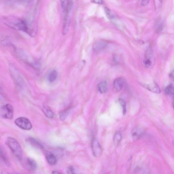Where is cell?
Returning <instances> with one entry per match:
<instances>
[{
    "label": "cell",
    "instance_id": "obj_1",
    "mask_svg": "<svg viewBox=\"0 0 174 174\" xmlns=\"http://www.w3.org/2000/svg\"><path fill=\"white\" fill-rule=\"evenodd\" d=\"M2 20L3 23L12 29L23 31L32 37L35 35L36 31L25 19L16 17L8 16L3 17Z\"/></svg>",
    "mask_w": 174,
    "mask_h": 174
},
{
    "label": "cell",
    "instance_id": "obj_2",
    "mask_svg": "<svg viewBox=\"0 0 174 174\" xmlns=\"http://www.w3.org/2000/svg\"><path fill=\"white\" fill-rule=\"evenodd\" d=\"M6 144L10 148L14 156L18 160H21L22 158V150L19 143L17 140L9 137L6 140Z\"/></svg>",
    "mask_w": 174,
    "mask_h": 174
},
{
    "label": "cell",
    "instance_id": "obj_3",
    "mask_svg": "<svg viewBox=\"0 0 174 174\" xmlns=\"http://www.w3.org/2000/svg\"><path fill=\"white\" fill-rule=\"evenodd\" d=\"M16 125L22 129L26 130H30L32 128V125L29 119L25 117L17 118L15 121Z\"/></svg>",
    "mask_w": 174,
    "mask_h": 174
},
{
    "label": "cell",
    "instance_id": "obj_4",
    "mask_svg": "<svg viewBox=\"0 0 174 174\" xmlns=\"http://www.w3.org/2000/svg\"><path fill=\"white\" fill-rule=\"evenodd\" d=\"M1 116L5 119H12L13 116V108L10 104H5L1 109Z\"/></svg>",
    "mask_w": 174,
    "mask_h": 174
},
{
    "label": "cell",
    "instance_id": "obj_5",
    "mask_svg": "<svg viewBox=\"0 0 174 174\" xmlns=\"http://www.w3.org/2000/svg\"><path fill=\"white\" fill-rule=\"evenodd\" d=\"M91 148L93 155L96 158L100 157L102 154V148L97 139L94 138L91 142Z\"/></svg>",
    "mask_w": 174,
    "mask_h": 174
},
{
    "label": "cell",
    "instance_id": "obj_6",
    "mask_svg": "<svg viewBox=\"0 0 174 174\" xmlns=\"http://www.w3.org/2000/svg\"><path fill=\"white\" fill-rule=\"evenodd\" d=\"M145 132V130L143 127L138 126L132 129L130 132V136L134 141H136L141 138Z\"/></svg>",
    "mask_w": 174,
    "mask_h": 174
},
{
    "label": "cell",
    "instance_id": "obj_7",
    "mask_svg": "<svg viewBox=\"0 0 174 174\" xmlns=\"http://www.w3.org/2000/svg\"><path fill=\"white\" fill-rule=\"evenodd\" d=\"M44 154L47 161L51 165H54L57 163V158L51 152L45 150Z\"/></svg>",
    "mask_w": 174,
    "mask_h": 174
},
{
    "label": "cell",
    "instance_id": "obj_8",
    "mask_svg": "<svg viewBox=\"0 0 174 174\" xmlns=\"http://www.w3.org/2000/svg\"><path fill=\"white\" fill-rule=\"evenodd\" d=\"M107 45V43L104 41H98L93 46V49L95 52L100 51L106 47Z\"/></svg>",
    "mask_w": 174,
    "mask_h": 174
},
{
    "label": "cell",
    "instance_id": "obj_9",
    "mask_svg": "<svg viewBox=\"0 0 174 174\" xmlns=\"http://www.w3.org/2000/svg\"><path fill=\"white\" fill-rule=\"evenodd\" d=\"M124 83V80L122 78H117L114 82V88L117 91L119 92L123 89Z\"/></svg>",
    "mask_w": 174,
    "mask_h": 174
},
{
    "label": "cell",
    "instance_id": "obj_10",
    "mask_svg": "<svg viewBox=\"0 0 174 174\" xmlns=\"http://www.w3.org/2000/svg\"><path fill=\"white\" fill-rule=\"evenodd\" d=\"M26 141L33 146L36 148L40 149H43L44 148L41 143L35 138L30 137L26 139Z\"/></svg>",
    "mask_w": 174,
    "mask_h": 174
},
{
    "label": "cell",
    "instance_id": "obj_11",
    "mask_svg": "<svg viewBox=\"0 0 174 174\" xmlns=\"http://www.w3.org/2000/svg\"><path fill=\"white\" fill-rule=\"evenodd\" d=\"M144 86L149 91L157 93V94H159L161 92L159 86L155 83L145 85Z\"/></svg>",
    "mask_w": 174,
    "mask_h": 174
},
{
    "label": "cell",
    "instance_id": "obj_12",
    "mask_svg": "<svg viewBox=\"0 0 174 174\" xmlns=\"http://www.w3.org/2000/svg\"><path fill=\"white\" fill-rule=\"evenodd\" d=\"M27 165L29 169L35 171L37 168V164L36 161L31 158H27L26 160Z\"/></svg>",
    "mask_w": 174,
    "mask_h": 174
},
{
    "label": "cell",
    "instance_id": "obj_13",
    "mask_svg": "<svg viewBox=\"0 0 174 174\" xmlns=\"http://www.w3.org/2000/svg\"><path fill=\"white\" fill-rule=\"evenodd\" d=\"M58 77V73L56 70H53L51 71L48 76V80L50 83L54 82L57 80Z\"/></svg>",
    "mask_w": 174,
    "mask_h": 174
},
{
    "label": "cell",
    "instance_id": "obj_14",
    "mask_svg": "<svg viewBox=\"0 0 174 174\" xmlns=\"http://www.w3.org/2000/svg\"><path fill=\"white\" fill-rule=\"evenodd\" d=\"M98 87L99 91L102 94L106 93L108 91V85L106 81L99 83Z\"/></svg>",
    "mask_w": 174,
    "mask_h": 174
},
{
    "label": "cell",
    "instance_id": "obj_15",
    "mask_svg": "<svg viewBox=\"0 0 174 174\" xmlns=\"http://www.w3.org/2000/svg\"><path fill=\"white\" fill-rule=\"evenodd\" d=\"M43 111L46 116L49 119H52L54 117L55 114L47 106H44Z\"/></svg>",
    "mask_w": 174,
    "mask_h": 174
},
{
    "label": "cell",
    "instance_id": "obj_16",
    "mask_svg": "<svg viewBox=\"0 0 174 174\" xmlns=\"http://www.w3.org/2000/svg\"><path fill=\"white\" fill-rule=\"evenodd\" d=\"M0 153H1V157L2 159L4 161L5 164L7 166H9L10 165V163L8 160L7 155H6L5 152L2 147H1V150H0Z\"/></svg>",
    "mask_w": 174,
    "mask_h": 174
},
{
    "label": "cell",
    "instance_id": "obj_17",
    "mask_svg": "<svg viewBox=\"0 0 174 174\" xmlns=\"http://www.w3.org/2000/svg\"><path fill=\"white\" fill-rule=\"evenodd\" d=\"M122 134L120 132H117L115 134L113 138V141L114 144L116 146H117L119 145L121 140H122Z\"/></svg>",
    "mask_w": 174,
    "mask_h": 174
},
{
    "label": "cell",
    "instance_id": "obj_18",
    "mask_svg": "<svg viewBox=\"0 0 174 174\" xmlns=\"http://www.w3.org/2000/svg\"><path fill=\"white\" fill-rule=\"evenodd\" d=\"M165 92L166 94L170 96H174V87L172 85L170 84L167 86L165 89Z\"/></svg>",
    "mask_w": 174,
    "mask_h": 174
},
{
    "label": "cell",
    "instance_id": "obj_19",
    "mask_svg": "<svg viewBox=\"0 0 174 174\" xmlns=\"http://www.w3.org/2000/svg\"><path fill=\"white\" fill-rule=\"evenodd\" d=\"M163 28V23L162 21L160 19L157 20L155 24V29L157 33H159Z\"/></svg>",
    "mask_w": 174,
    "mask_h": 174
},
{
    "label": "cell",
    "instance_id": "obj_20",
    "mask_svg": "<svg viewBox=\"0 0 174 174\" xmlns=\"http://www.w3.org/2000/svg\"><path fill=\"white\" fill-rule=\"evenodd\" d=\"M69 113V110L67 109L61 112L59 115L60 119L62 121H64L66 119Z\"/></svg>",
    "mask_w": 174,
    "mask_h": 174
},
{
    "label": "cell",
    "instance_id": "obj_21",
    "mask_svg": "<svg viewBox=\"0 0 174 174\" xmlns=\"http://www.w3.org/2000/svg\"><path fill=\"white\" fill-rule=\"evenodd\" d=\"M66 171L67 174H78L75 167L71 165L68 166L67 167Z\"/></svg>",
    "mask_w": 174,
    "mask_h": 174
},
{
    "label": "cell",
    "instance_id": "obj_22",
    "mask_svg": "<svg viewBox=\"0 0 174 174\" xmlns=\"http://www.w3.org/2000/svg\"><path fill=\"white\" fill-rule=\"evenodd\" d=\"M119 101L121 106L122 107L123 114L124 115H125L126 114L127 111L126 104V101L123 99L121 98L119 99Z\"/></svg>",
    "mask_w": 174,
    "mask_h": 174
},
{
    "label": "cell",
    "instance_id": "obj_23",
    "mask_svg": "<svg viewBox=\"0 0 174 174\" xmlns=\"http://www.w3.org/2000/svg\"><path fill=\"white\" fill-rule=\"evenodd\" d=\"M104 8L105 12L107 15L108 17L110 18V19L112 18H113L114 17L113 14L111 13L109 9L107 7H105Z\"/></svg>",
    "mask_w": 174,
    "mask_h": 174
},
{
    "label": "cell",
    "instance_id": "obj_24",
    "mask_svg": "<svg viewBox=\"0 0 174 174\" xmlns=\"http://www.w3.org/2000/svg\"><path fill=\"white\" fill-rule=\"evenodd\" d=\"M93 2L99 4H103V1L100 0H97V1H92Z\"/></svg>",
    "mask_w": 174,
    "mask_h": 174
},
{
    "label": "cell",
    "instance_id": "obj_25",
    "mask_svg": "<svg viewBox=\"0 0 174 174\" xmlns=\"http://www.w3.org/2000/svg\"><path fill=\"white\" fill-rule=\"evenodd\" d=\"M149 2L148 1H143L141 2V4L142 6H145L148 4Z\"/></svg>",
    "mask_w": 174,
    "mask_h": 174
},
{
    "label": "cell",
    "instance_id": "obj_26",
    "mask_svg": "<svg viewBox=\"0 0 174 174\" xmlns=\"http://www.w3.org/2000/svg\"><path fill=\"white\" fill-rule=\"evenodd\" d=\"M169 77L171 79L174 81V70L170 74Z\"/></svg>",
    "mask_w": 174,
    "mask_h": 174
},
{
    "label": "cell",
    "instance_id": "obj_27",
    "mask_svg": "<svg viewBox=\"0 0 174 174\" xmlns=\"http://www.w3.org/2000/svg\"><path fill=\"white\" fill-rule=\"evenodd\" d=\"M52 174H61L60 172L56 171H53L52 172Z\"/></svg>",
    "mask_w": 174,
    "mask_h": 174
},
{
    "label": "cell",
    "instance_id": "obj_28",
    "mask_svg": "<svg viewBox=\"0 0 174 174\" xmlns=\"http://www.w3.org/2000/svg\"><path fill=\"white\" fill-rule=\"evenodd\" d=\"M1 174H10L6 172L2 171L1 172Z\"/></svg>",
    "mask_w": 174,
    "mask_h": 174
},
{
    "label": "cell",
    "instance_id": "obj_29",
    "mask_svg": "<svg viewBox=\"0 0 174 174\" xmlns=\"http://www.w3.org/2000/svg\"><path fill=\"white\" fill-rule=\"evenodd\" d=\"M173 108H174V104H173Z\"/></svg>",
    "mask_w": 174,
    "mask_h": 174
},
{
    "label": "cell",
    "instance_id": "obj_30",
    "mask_svg": "<svg viewBox=\"0 0 174 174\" xmlns=\"http://www.w3.org/2000/svg\"></svg>",
    "mask_w": 174,
    "mask_h": 174
}]
</instances>
